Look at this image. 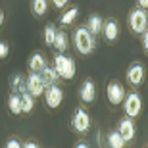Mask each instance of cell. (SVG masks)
<instances>
[{
	"instance_id": "6da1fadb",
	"label": "cell",
	"mask_w": 148,
	"mask_h": 148,
	"mask_svg": "<svg viewBox=\"0 0 148 148\" xmlns=\"http://www.w3.org/2000/svg\"><path fill=\"white\" fill-rule=\"evenodd\" d=\"M73 46L79 54L83 56H88L92 54L94 50V37L88 33L87 27H77L75 33H73Z\"/></svg>"
},
{
	"instance_id": "7a4b0ae2",
	"label": "cell",
	"mask_w": 148,
	"mask_h": 148,
	"mask_svg": "<svg viewBox=\"0 0 148 148\" xmlns=\"http://www.w3.org/2000/svg\"><path fill=\"white\" fill-rule=\"evenodd\" d=\"M54 69L58 73V77L66 79V81H71L77 73V66H75V60L69 58V56H62L58 54L54 58Z\"/></svg>"
},
{
	"instance_id": "3957f363",
	"label": "cell",
	"mask_w": 148,
	"mask_h": 148,
	"mask_svg": "<svg viewBox=\"0 0 148 148\" xmlns=\"http://www.w3.org/2000/svg\"><path fill=\"white\" fill-rule=\"evenodd\" d=\"M123 110H125V115L129 119L138 117V114L143 110V98H140V94L138 92L125 94V98H123Z\"/></svg>"
},
{
	"instance_id": "277c9868",
	"label": "cell",
	"mask_w": 148,
	"mask_h": 148,
	"mask_svg": "<svg viewBox=\"0 0 148 148\" xmlns=\"http://www.w3.org/2000/svg\"><path fill=\"white\" fill-rule=\"evenodd\" d=\"M129 29H131L133 33H137V35H143L144 31L148 29V16H146V12L140 10V8L133 10L131 14H129Z\"/></svg>"
},
{
	"instance_id": "5b68a950",
	"label": "cell",
	"mask_w": 148,
	"mask_h": 148,
	"mask_svg": "<svg viewBox=\"0 0 148 148\" xmlns=\"http://www.w3.org/2000/svg\"><path fill=\"white\" fill-rule=\"evenodd\" d=\"M62 102H64V90H62L60 87L52 85V87L46 88V92H44V104L48 106L50 110H56V108H60Z\"/></svg>"
},
{
	"instance_id": "8992f818",
	"label": "cell",
	"mask_w": 148,
	"mask_h": 148,
	"mask_svg": "<svg viewBox=\"0 0 148 148\" xmlns=\"http://www.w3.org/2000/svg\"><path fill=\"white\" fill-rule=\"evenodd\" d=\"M71 127L77 133H81V135H85V133L90 129V117H88V114L83 110V108H77L75 110L73 119H71Z\"/></svg>"
},
{
	"instance_id": "52a82bcc",
	"label": "cell",
	"mask_w": 148,
	"mask_h": 148,
	"mask_svg": "<svg viewBox=\"0 0 148 148\" xmlns=\"http://www.w3.org/2000/svg\"><path fill=\"white\" fill-rule=\"evenodd\" d=\"M106 94H108V102L112 106H119L125 98V87L117 81L108 83V88H106Z\"/></svg>"
},
{
	"instance_id": "ba28073f",
	"label": "cell",
	"mask_w": 148,
	"mask_h": 148,
	"mask_svg": "<svg viewBox=\"0 0 148 148\" xmlns=\"http://www.w3.org/2000/svg\"><path fill=\"white\" fill-rule=\"evenodd\" d=\"M44 85L42 79H40V73H31V75L25 79V90H27L31 96H40V94H44Z\"/></svg>"
},
{
	"instance_id": "9c48e42d",
	"label": "cell",
	"mask_w": 148,
	"mask_h": 148,
	"mask_svg": "<svg viewBox=\"0 0 148 148\" xmlns=\"http://www.w3.org/2000/svg\"><path fill=\"white\" fill-rule=\"evenodd\" d=\"M79 98L85 102V104H92L94 98H96V88H94L92 79H85L79 88Z\"/></svg>"
},
{
	"instance_id": "30bf717a",
	"label": "cell",
	"mask_w": 148,
	"mask_h": 148,
	"mask_svg": "<svg viewBox=\"0 0 148 148\" xmlns=\"http://www.w3.org/2000/svg\"><path fill=\"white\" fill-rule=\"evenodd\" d=\"M127 81L131 83V85H135V87H138L144 81V66L143 64L137 62V64L129 66V69H127Z\"/></svg>"
},
{
	"instance_id": "8fae6325",
	"label": "cell",
	"mask_w": 148,
	"mask_h": 148,
	"mask_svg": "<svg viewBox=\"0 0 148 148\" xmlns=\"http://www.w3.org/2000/svg\"><path fill=\"white\" fill-rule=\"evenodd\" d=\"M117 133L121 135V138L125 140V143H129V140H133L135 138V123H133V119H121L119 121V127H117Z\"/></svg>"
},
{
	"instance_id": "7c38bea8",
	"label": "cell",
	"mask_w": 148,
	"mask_h": 148,
	"mask_svg": "<svg viewBox=\"0 0 148 148\" xmlns=\"http://www.w3.org/2000/svg\"><path fill=\"white\" fill-rule=\"evenodd\" d=\"M102 33H104V37H106L108 42H114L115 38L119 37V25H117V21H115V19H108V21H104Z\"/></svg>"
},
{
	"instance_id": "4fadbf2b",
	"label": "cell",
	"mask_w": 148,
	"mask_h": 148,
	"mask_svg": "<svg viewBox=\"0 0 148 148\" xmlns=\"http://www.w3.org/2000/svg\"><path fill=\"white\" fill-rule=\"evenodd\" d=\"M87 29H88V33L92 35V37H96L98 33H102V29H104V19H102V16H98V14L88 16Z\"/></svg>"
},
{
	"instance_id": "5bb4252c",
	"label": "cell",
	"mask_w": 148,
	"mask_h": 148,
	"mask_svg": "<svg viewBox=\"0 0 148 148\" xmlns=\"http://www.w3.org/2000/svg\"><path fill=\"white\" fill-rule=\"evenodd\" d=\"M46 66H48V64H46V60H44V56L40 54V52H35V54L29 58V71L31 73H40Z\"/></svg>"
},
{
	"instance_id": "9a60e30c",
	"label": "cell",
	"mask_w": 148,
	"mask_h": 148,
	"mask_svg": "<svg viewBox=\"0 0 148 148\" xmlns=\"http://www.w3.org/2000/svg\"><path fill=\"white\" fill-rule=\"evenodd\" d=\"M8 110H10L12 115H19L21 114V94L12 92L8 96Z\"/></svg>"
},
{
	"instance_id": "2e32d148",
	"label": "cell",
	"mask_w": 148,
	"mask_h": 148,
	"mask_svg": "<svg viewBox=\"0 0 148 148\" xmlns=\"http://www.w3.org/2000/svg\"><path fill=\"white\" fill-rule=\"evenodd\" d=\"M40 79H42V83L46 87H52V85H56V81H58V73H56L54 67L46 66L42 71H40Z\"/></svg>"
},
{
	"instance_id": "e0dca14e",
	"label": "cell",
	"mask_w": 148,
	"mask_h": 148,
	"mask_svg": "<svg viewBox=\"0 0 148 148\" xmlns=\"http://www.w3.org/2000/svg\"><path fill=\"white\" fill-rule=\"evenodd\" d=\"M33 108H35V98L27 92V90L21 92V114H31Z\"/></svg>"
},
{
	"instance_id": "ac0fdd59",
	"label": "cell",
	"mask_w": 148,
	"mask_h": 148,
	"mask_svg": "<svg viewBox=\"0 0 148 148\" xmlns=\"http://www.w3.org/2000/svg\"><path fill=\"white\" fill-rule=\"evenodd\" d=\"M77 16H79V8L73 6V8H69L67 12H64V14L60 16V23H62V25H71V23L75 21Z\"/></svg>"
},
{
	"instance_id": "d6986e66",
	"label": "cell",
	"mask_w": 148,
	"mask_h": 148,
	"mask_svg": "<svg viewBox=\"0 0 148 148\" xmlns=\"http://www.w3.org/2000/svg\"><path fill=\"white\" fill-rule=\"evenodd\" d=\"M67 46H69V42H67V35L64 33V31H58L56 33V40H54V48L58 50V52H66Z\"/></svg>"
},
{
	"instance_id": "ffe728a7",
	"label": "cell",
	"mask_w": 148,
	"mask_h": 148,
	"mask_svg": "<svg viewBox=\"0 0 148 148\" xmlns=\"http://www.w3.org/2000/svg\"><path fill=\"white\" fill-rule=\"evenodd\" d=\"M31 10H33V14L37 17H40L48 10V2L46 0H31Z\"/></svg>"
},
{
	"instance_id": "44dd1931",
	"label": "cell",
	"mask_w": 148,
	"mask_h": 148,
	"mask_svg": "<svg viewBox=\"0 0 148 148\" xmlns=\"http://www.w3.org/2000/svg\"><path fill=\"white\" fill-rule=\"evenodd\" d=\"M108 144H110V148H123L125 140L121 138V135L117 131H112L110 135H108Z\"/></svg>"
},
{
	"instance_id": "7402d4cb",
	"label": "cell",
	"mask_w": 148,
	"mask_h": 148,
	"mask_svg": "<svg viewBox=\"0 0 148 148\" xmlns=\"http://www.w3.org/2000/svg\"><path fill=\"white\" fill-rule=\"evenodd\" d=\"M56 27L54 25H48V27L44 29V42H46V46H54V40H56Z\"/></svg>"
},
{
	"instance_id": "603a6c76",
	"label": "cell",
	"mask_w": 148,
	"mask_h": 148,
	"mask_svg": "<svg viewBox=\"0 0 148 148\" xmlns=\"http://www.w3.org/2000/svg\"><path fill=\"white\" fill-rule=\"evenodd\" d=\"M12 88H14V92H16V90L25 92V79H23L21 75H16L14 79H12Z\"/></svg>"
},
{
	"instance_id": "cb8c5ba5",
	"label": "cell",
	"mask_w": 148,
	"mask_h": 148,
	"mask_svg": "<svg viewBox=\"0 0 148 148\" xmlns=\"http://www.w3.org/2000/svg\"><path fill=\"white\" fill-rule=\"evenodd\" d=\"M10 54V44L4 42V40H0V60H6Z\"/></svg>"
},
{
	"instance_id": "d4e9b609",
	"label": "cell",
	"mask_w": 148,
	"mask_h": 148,
	"mask_svg": "<svg viewBox=\"0 0 148 148\" xmlns=\"http://www.w3.org/2000/svg\"><path fill=\"white\" fill-rule=\"evenodd\" d=\"M6 148H23V144L17 140V138H10L8 143H6Z\"/></svg>"
},
{
	"instance_id": "484cf974",
	"label": "cell",
	"mask_w": 148,
	"mask_h": 148,
	"mask_svg": "<svg viewBox=\"0 0 148 148\" xmlns=\"http://www.w3.org/2000/svg\"><path fill=\"white\" fill-rule=\"evenodd\" d=\"M67 2H69V0H52V4H54L56 8H58V10H62V8H64V6H66Z\"/></svg>"
},
{
	"instance_id": "4316f807",
	"label": "cell",
	"mask_w": 148,
	"mask_h": 148,
	"mask_svg": "<svg viewBox=\"0 0 148 148\" xmlns=\"http://www.w3.org/2000/svg\"><path fill=\"white\" fill-rule=\"evenodd\" d=\"M143 48H144V52H148V29L143 33Z\"/></svg>"
},
{
	"instance_id": "83f0119b",
	"label": "cell",
	"mask_w": 148,
	"mask_h": 148,
	"mask_svg": "<svg viewBox=\"0 0 148 148\" xmlns=\"http://www.w3.org/2000/svg\"><path fill=\"white\" fill-rule=\"evenodd\" d=\"M137 4H138L140 10H146V8H148V0H137Z\"/></svg>"
},
{
	"instance_id": "f1b7e54d",
	"label": "cell",
	"mask_w": 148,
	"mask_h": 148,
	"mask_svg": "<svg viewBox=\"0 0 148 148\" xmlns=\"http://www.w3.org/2000/svg\"><path fill=\"white\" fill-rule=\"evenodd\" d=\"M23 148H38V144H37V143H31V140H29V143L23 144Z\"/></svg>"
},
{
	"instance_id": "f546056e",
	"label": "cell",
	"mask_w": 148,
	"mask_h": 148,
	"mask_svg": "<svg viewBox=\"0 0 148 148\" xmlns=\"http://www.w3.org/2000/svg\"><path fill=\"white\" fill-rule=\"evenodd\" d=\"M2 25H4V12L0 10V27H2Z\"/></svg>"
},
{
	"instance_id": "4dcf8cb0",
	"label": "cell",
	"mask_w": 148,
	"mask_h": 148,
	"mask_svg": "<svg viewBox=\"0 0 148 148\" xmlns=\"http://www.w3.org/2000/svg\"><path fill=\"white\" fill-rule=\"evenodd\" d=\"M75 148H88V146H87L85 143H77V144H75Z\"/></svg>"
},
{
	"instance_id": "1f68e13d",
	"label": "cell",
	"mask_w": 148,
	"mask_h": 148,
	"mask_svg": "<svg viewBox=\"0 0 148 148\" xmlns=\"http://www.w3.org/2000/svg\"><path fill=\"white\" fill-rule=\"evenodd\" d=\"M144 148H148V146H144Z\"/></svg>"
}]
</instances>
